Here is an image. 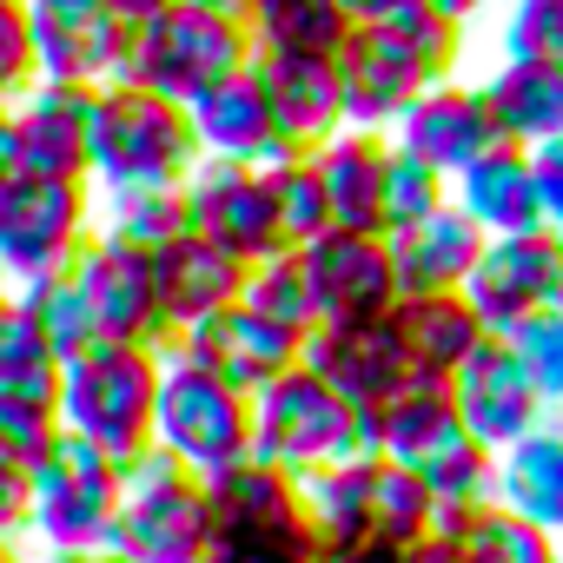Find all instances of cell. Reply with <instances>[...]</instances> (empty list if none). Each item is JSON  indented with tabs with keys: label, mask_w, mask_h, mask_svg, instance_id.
I'll return each mask as SVG.
<instances>
[{
	"label": "cell",
	"mask_w": 563,
	"mask_h": 563,
	"mask_svg": "<svg viewBox=\"0 0 563 563\" xmlns=\"http://www.w3.org/2000/svg\"><path fill=\"white\" fill-rule=\"evenodd\" d=\"M457 60H464V27L444 21L438 8L411 0L391 21H365L352 27V41L339 47V100H345V126L358 133H385L405 120V107L438 87V80H457Z\"/></svg>",
	"instance_id": "1"
},
{
	"label": "cell",
	"mask_w": 563,
	"mask_h": 563,
	"mask_svg": "<svg viewBox=\"0 0 563 563\" xmlns=\"http://www.w3.org/2000/svg\"><path fill=\"white\" fill-rule=\"evenodd\" d=\"M306 510L325 556H405L431 537V517H438L424 484L378 451H358L306 477Z\"/></svg>",
	"instance_id": "2"
},
{
	"label": "cell",
	"mask_w": 563,
	"mask_h": 563,
	"mask_svg": "<svg viewBox=\"0 0 563 563\" xmlns=\"http://www.w3.org/2000/svg\"><path fill=\"white\" fill-rule=\"evenodd\" d=\"M206 504H212L206 563H325L312 510H306V484L286 471L245 457L206 477Z\"/></svg>",
	"instance_id": "3"
},
{
	"label": "cell",
	"mask_w": 563,
	"mask_h": 563,
	"mask_svg": "<svg viewBox=\"0 0 563 563\" xmlns=\"http://www.w3.org/2000/svg\"><path fill=\"white\" fill-rule=\"evenodd\" d=\"M199 166V140L179 100L146 93L133 80H107L93 87V166L87 186L113 192V186H186V173Z\"/></svg>",
	"instance_id": "4"
},
{
	"label": "cell",
	"mask_w": 563,
	"mask_h": 563,
	"mask_svg": "<svg viewBox=\"0 0 563 563\" xmlns=\"http://www.w3.org/2000/svg\"><path fill=\"white\" fill-rule=\"evenodd\" d=\"M159 365H166V352H153V345H93V352L67 358L60 365V431L133 464L140 451H153Z\"/></svg>",
	"instance_id": "5"
},
{
	"label": "cell",
	"mask_w": 563,
	"mask_h": 563,
	"mask_svg": "<svg viewBox=\"0 0 563 563\" xmlns=\"http://www.w3.org/2000/svg\"><path fill=\"white\" fill-rule=\"evenodd\" d=\"M252 67V41H245V21L239 14H219V8H199V0H179L159 21L133 27L126 34V67L120 80L146 87V93H166V100H199L206 87L232 80Z\"/></svg>",
	"instance_id": "6"
},
{
	"label": "cell",
	"mask_w": 563,
	"mask_h": 563,
	"mask_svg": "<svg viewBox=\"0 0 563 563\" xmlns=\"http://www.w3.org/2000/svg\"><path fill=\"white\" fill-rule=\"evenodd\" d=\"M358 411L306 365L278 372L265 391H252V457L286 471V477H319L345 457H358Z\"/></svg>",
	"instance_id": "7"
},
{
	"label": "cell",
	"mask_w": 563,
	"mask_h": 563,
	"mask_svg": "<svg viewBox=\"0 0 563 563\" xmlns=\"http://www.w3.org/2000/svg\"><path fill=\"white\" fill-rule=\"evenodd\" d=\"M27 537L47 550H107L120 497H126V464L107 457L87 438H54V451L27 471Z\"/></svg>",
	"instance_id": "8"
},
{
	"label": "cell",
	"mask_w": 563,
	"mask_h": 563,
	"mask_svg": "<svg viewBox=\"0 0 563 563\" xmlns=\"http://www.w3.org/2000/svg\"><path fill=\"white\" fill-rule=\"evenodd\" d=\"M153 451H166L199 484L232 471V464H245L252 457V398L219 385L212 372L186 365L179 352H166L159 405H153Z\"/></svg>",
	"instance_id": "9"
},
{
	"label": "cell",
	"mask_w": 563,
	"mask_h": 563,
	"mask_svg": "<svg viewBox=\"0 0 563 563\" xmlns=\"http://www.w3.org/2000/svg\"><path fill=\"white\" fill-rule=\"evenodd\" d=\"M126 563H206L212 550V504L192 471H179L166 451H140L126 464V497L107 537Z\"/></svg>",
	"instance_id": "10"
},
{
	"label": "cell",
	"mask_w": 563,
	"mask_h": 563,
	"mask_svg": "<svg viewBox=\"0 0 563 563\" xmlns=\"http://www.w3.org/2000/svg\"><path fill=\"white\" fill-rule=\"evenodd\" d=\"M87 239H93V186L87 179L14 173L0 186V286L8 292L74 272Z\"/></svg>",
	"instance_id": "11"
},
{
	"label": "cell",
	"mask_w": 563,
	"mask_h": 563,
	"mask_svg": "<svg viewBox=\"0 0 563 563\" xmlns=\"http://www.w3.org/2000/svg\"><path fill=\"white\" fill-rule=\"evenodd\" d=\"M186 232L212 239L219 252H232L239 265H265L286 245V225H278V199L265 166H239V159H199L186 173Z\"/></svg>",
	"instance_id": "12"
},
{
	"label": "cell",
	"mask_w": 563,
	"mask_h": 563,
	"mask_svg": "<svg viewBox=\"0 0 563 563\" xmlns=\"http://www.w3.org/2000/svg\"><path fill=\"white\" fill-rule=\"evenodd\" d=\"M306 299H312V325H358V319H391L398 306V272H391V245L378 232H345L325 225L312 245L292 252Z\"/></svg>",
	"instance_id": "13"
},
{
	"label": "cell",
	"mask_w": 563,
	"mask_h": 563,
	"mask_svg": "<svg viewBox=\"0 0 563 563\" xmlns=\"http://www.w3.org/2000/svg\"><path fill=\"white\" fill-rule=\"evenodd\" d=\"M563 292V239L543 232H510V239H484L471 278H464V299L484 319L490 339L517 332L530 312H550Z\"/></svg>",
	"instance_id": "14"
},
{
	"label": "cell",
	"mask_w": 563,
	"mask_h": 563,
	"mask_svg": "<svg viewBox=\"0 0 563 563\" xmlns=\"http://www.w3.org/2000/svg\"><path fill=\"white\" fill-rule=\"evenodd\" d=\"M67 278L80 286V299H87V312H93V325H100V345H153V352L173 345V339H166V319H159L153 258H146V252H133V245L93 232V239L80 245V258H74Z\"/></svg>",
	"instance_id": "15"
},
{
	"label": "cell",
	"mask_w": 563,
	"mask_h": 563,
	"mask_svg": "<svg viewBox=\"0 0 563 563\" xmlns=\"http://www.w3.org/2000/svg\"><path fill=\"white\" fill-rule=\"evenodd\" d=\"M306 372H319L358 418H378L418 372L405 358V339L391 319H358V325H312L306 332V352H299Z\"/></svg>",
	"instance_id": "16"
},
{
	"label": "cell",
	"mask_w": 563,
	"mask_h": 563,
	"mask_svg": "<svg viewBox=\"0 0 563 563\" xmlns=\"http://www.w3.org/2000/svg\"><path fill=\"white\" fill-rule=\"evenodd\" d=\"M451 405L464 418V431L484 451H510L517 438H530L537 424H550V405L537 391V378L523 372V358L504 339H484L457 372H451Z\"/></svg>",
	"instance_id": "17"
},
{
	"label": "cell",
	"mask_w": 563,
	"mask_h": 563,
	"mask_svg": "<svg viewBox=\"0 0 563 563\" xmlns=\"http://www.w3.org/2000/svg\"><path fill=\"white\" fill-rule=\"evenodd\" d=\"M34 27L41 80L67 87H107L126 67V27L107 0H21Z\"/></svg>",
	"instance_id": "18"
},
{
	"label": "cell",
	"mask_w": 563,
	"mask_h": 563,
	"mask_svg": "<svg viewBox=\"0 0 563 563\" xmlns=\"http://www.w3.org/2000/svg\"><path fill=\"white\" fill-rule=\"evenodd\" d=\"M14 173L27 179H87L93 166V87L34 80L14 107Z\"/></svg>",
	"instance_id": "19"
},
{
	"label": "cell",
	"mask_w": 563,
	"mask_h": 563,
	"mask_svg": "<svg viewBox=\"0 0 563 563\" xmlns=\"http://www.w3.org/2000/svg\"><path fill=\"white\" fill-rule=\"evenodd\" d=\"M166 352H179L186 365H199V372H212L219 385H232V391L252 398V391H265L278 372L299 365L306 339L286 332V325H272V319H258V312H245V306H225V312L199 319L192 332H179Z\"/></svg>",
	"instance_id": "20"
},
{
	"label": "cell",
	"mask_w": 563,
	"mask_h": 563,
	"mask_svg": "<svg viewBox=\"0 0 563 563\" xmlns=\"http://www.w3.org/2000/svg\"><path fill=\"white\" fill-rule=\"evenodd\" d=\"M391 146L411 153V159H424L431 173L457 179L471 159H484V153L497 146V120H490V107H484V87H471V80H438V87H424V93L405 107V120L391 126Z\"/></svg>",
	"instance_id": "21"
},
{
	"label": "cell",
	"mask_w": 563,
	"mask_h": 563,
	"mask_svg": "<svg viewBox=\"0 0 563 563\" xmlns=\"http://www.w3.org/2000/svg\"><path fill=\"white\" fill-rule=\"evenodd\" d=\"M252 80L272 107V126L292 153H319L332 133H345L339 67L319 54H252Z\"/></svg>",
	"instance_id": "22"
},
{
	"label": "cell",
	"mask_w": 563,
	"mask_h": 563,
	"mask_svg": "<svg viewBox=\"0 0 563 563\" xmlns=\"http://www.w3.org/2000/svg\"><path fill=\"white\" fill-rule=\"evenodd\" d=\"M153 292H159L166 339H179V332H192L199 319L239 306V292H245V265H239L232 252H219L212 239L186 232V239H173L166 252H153Z\"/></svg>",
	"instance_id": "23"
},
{
	"label": "cell",
	"mask_w": 563,
	"mask_h": 563,
	"mask_svg": "<svg viewBox=\"0 0 563 563\" xmlns=\"http://www.w3.org/2000/svg\"><path fill=\"white\" fill-rule=\"evenodd\" d=\"M186 120H192V140H199V159H239V166L292 159V146L272 126V107H265L252 67L219 80V87H206L199 100H186Z\"/></svg>",
	"instance_id": "24"
},
{
	"label": "cell",
	"mask_w": 563,
	"mask_h": 563,
	"mask_svg": "<svg viewBox=\"0 0 563 563\" xmlns=\"http://www.w3.org/2000/svg\"><path fill=\"white\" fill-rule=\"evenodd\" d=\"M451 206L484 232V239H510V232H543V199H537V173L530 153L497 140L484 159H471L451 179Z\"/></svg>",
	"instance_id": "25"
},
{
	"label": "cell",
	"mask_w": 563,
	"mask_h": 563,
	"mask_svg": "<svg viewBox=\"0 0 563 563\" xmlns=\"http://www.w3.org/2000/svg\"><path fill=\"white\" fill-rule=\"evenodd\" d=\"M385 245H391V272H398V299H411V292H464V278H471V265L484 252V232L457 206H438L418 225L385 232Z\"/></svg>",
	"instance_id": "26"
},
{
	"label": "cell",
	"mask_w": 563,
	"mask_h": 563,
	"mask_svg": "<svg viewBox=\"0 0 563 563\" xmlns=\"http://www.w3.org/2000/svg\"><path fill=\"white\" fill-rule=\"evenodd\" d=\"M319 186H325V206H332V225L345 232H378L385 239V173H391V140L385 133H332L319 153Z\"/></svg>",
	"instance_id": "27"
},
{
	"label": "cell",
	"mask_w": 563,
	"mask_h": 563,
	"mask_svg": "<svg viewBox=\"0 0 563 563\" xmlns=\"http://www.w3.org/2000/svg\"><path fill=\"white\" fill-rule=\"evenodd\" d=\"M477 87L497 120V140L523 153L543 140H563V67L556 60H497Z\"/></svg>",
	"instance_id": "28"
},
{
	"label": "cell",
	"mask_w": 563,
	"mask_h": 563,
	"mask_svg": "<svg viewBox=\"0 0 563 563\" xmlns=\"http://www.w3.org/2000/svg\"><path fill=\"white\" fill-rule=\"evenodd\" d=\"M391 325H398V339H405L411 372H424V378H451V372L490 339L464 292H411V299L391 306Z\"/></svg>",
	"instance_id": "29"
},
{
	"label": "cell",
	"mask_w": 563,
	"mask_h": 563,
	"mask_svg": "<svg viewBox=\"0 0 563 563\" xmlns=\"http://www.w3.org/2000/svg\"><path fill=\"white\" fill-rule=\"evenodd\" d=\"M497 504L523 523L563 537V424H537L510 451H497Z\"/></svg>",
	"instance_id": "30"
},
{
	"label": "cell",
	"mask_w": 563,
	"mask_h": 563,
	"mask_svg": "<svg viewBox=\"0 0 563 563\" xmlns=\"http://www.w3.org/2000/svg\"><path fill=\"white\" fill-rule=\"evenodd\" d=\"M431 530L451 543L457 563H563L556 537L523 523L504 504H477V510H438Z\"/></svg>",
	"instance_id": "31"
},
{
	"label": "cell",
	"mask_w": 563,
	"mask_h": 563,
	"mask_svg": "<svg viewBox=\"0 0 563 563\" xmlns=\"http://www.w3.org/2000/svg\"><path fill=\"white\" fill-rule=\"evenodd\" d=\"M245 41L252 54H319L339 60L352 41V14L339 0H245Z\"/></svg>",
	"instance_id": "32"
},
{
	"label": "cell",
	"mask_w": 563,
	"mask_h": 563,
	"mask_svg": "<svg viewBox=\"0 0 563 563\" xmlns=\"http://www.w3.org/2000/svg\"><path fill=\"white\" fill-rule=\"evenodd\" d=\"M93 232L133 245V252H166L173 239H186V192L179 186H113L93 192Z\"/></svg>",
	"instance_id": "33"
},
{
	"label": "cell",
	"mask_w": 563,
	"mask_h": 563,
	"mask_svg": "<svg viewBox=\"0 0 563 563\" xmlns=\"http://www.w3.org/2000/svg\"><path fill=\"white\" fill-rule=\"evenodd\" d=\"M60 352L41 339V325L14 306L8 332H0V405H27V411H60Z\"/></svg>",
	"instance_id": "34"
},
{
	"label": "cell",
	"mask_w": 563,
	"mask_h": 563,
	"mask_svg": "<svg viewBox=\"0 0 563 563\" xmlns=\"http://www.w3.org/2000/svg\"><path fill=\"white\" fill-rule=\"evenodd\" d=\"M14 306L41 325V339H47L60 358H80V352L100 345V325H93V312H87V299H80V286H74L67 272H60V278H41V286H21Z\"/></svg>",
	"instance_id": "35"
},
{
	"label": "cell",
	"mask_w": 563,
	"mask_h": 563,
	"mask_svg": "<svg viewBox=\"0 0 563 563\" xmlns=\"http://www.w3.org/2000/svg\"><path fill=\"white\" fill-rule=\"evenodd\" d=\"M272 179V199H278V225H286V245H312L325 225H332V206H325V186H319V166L312 153H292V159H278L265 166Z\"/></svg>",
	"instance_id": "36"
},
{
	"label": "cell",
	"mask_w": 563,
	"mask_h": 563,
	"mask_svg": "<svg viewBox=\"0 0 563 563\" xmlns=\"http://www.w3.org/2000/svg\"><path fill=\"white\" fill-rule=\"evenodd\" d=\"M245 312L272 319V325H286V332H312V299H306V278H299V258L292 252H278L265 265H245V292H239Z\"/></svg>",
	"instance_id": "37"
},
{
	"label": "cell",
	"mask_w": 563,
	"mask_h": 563,
	"mask_svg": "<svg viewBox=\"0 0 563 563\" xmlns=\"http://www.w3.org/2000/svg\"><path fill=\"white\" fill-rule=\"evenodd\" d=\"M438 206H451V179L431 173L424 159H411V153L391 146V173H385V232L418 225V219L438 212Z\"/></svg>",
	"instance_id": "38"
},
{
	"label": "cell",
	"mask_w": 563,
	"mask_h": 563,
	"mask_svg": "<svg viewBox=\"0 0 563 563\" xmlns=\"http://www.w3.org/2000/svg\"><path fill=\"white\" fill-rule=\"evenodd\" d=\"M504 345L523 358V372L537 378L543 405H563V312H530L517 332H504Z\"/></svg>",
	"instance_id": "39"
},
{
	"label": "cell",
	"mask_w": 563,
	"mask_h": 563,
	"mask_svg": "<svg viewBox=\"0 0 563 563\" xmlns=\"http://www.w3.org/2000/svg\"><path fill=\"white\" fill-rule=\"evenodd\" d=\"M504 60H556L563 67V0H510Z\"/></svg>",
	"instance_id": "40"
},
{
	"label": "cell",
	"mask_w": 563,
	"mask_h": 563,
	"mask_svg": "<svg viewBox=\"0 0 563 563\" xmlns=\"http://www.w3.org/2000/svg\"><path fill=\"white\" fill-rule=\"evenodd\" d=\"M34 80H41V60H34L27 8L21 0H0V107H14Z\"/></svg>",
	"instance_id": "41"
},
{
	"label": "cell",
	"mask_w": 563,
	"mask_h": 563,
	"mask_svg": "<svg viewBox=\"0 0 563 563\" xmlns=\"http://www.w3.org/2000/svg\"><path fill=\"white\" fill-rule=\"evenodd\" d=\"M27 471L0 457V550H21L27 543Z\"/></svg>",
	"instance_id": "42"
},
{
	"label": "cell",
	"mask_w": 563,
	"mask_h": 563,
	"mask_svg": "<svg viewBox=\"0 0 563 563\" xmlns=\"http://www.w3.org/2000/svg\"><path fill=\"white\" fill-rule=\"evenodd\" d=\"M530 173H537V199H543V225L563 232V140L530 146Z\"/></svg>",
	"instance_id": "43"
},
{
	"label": "cell",
	"mask_w": 563,
	"mask_h": 563,
	"mask_svg": "<svg viewBox=\"0 0 563 563\" xmlns=\"http://www.w3.org/2000/svg\"><path fill=\"white\" fill-rule=\"evenodd\" d=\"M107 8L120 14V27L133 34V27H146V21H159L166 8H179V0H107Z\"/></svg>",
	"instance_id": "44"
},
{
	"label": "cell",
	"mask_w": 563,
	"mask_h": 563,
	"mask_svg": "<svg viewBox=\"0 0 563 563\" xmlns=\"http://www.w3.org/2000/svg\"><path fill=\"white\" fill-rule=\"evenodd\" d=\"M339 8L352 14V27H365V21H391L398 8H411V0H339Z\"/></svg>",
	"instance_id": "45"
},
{
	"label": "cell",
	"mask_w": 563,
	"mask_h": 563,
	"mask_svg": "<svg viewBox=\"0 0 563 563\" xmlns=\"http://www.w3.org/2000/svg\"><path fill=\"white\" fill-rule=\"evenodd\" d=\"M424 8H438L444 21H457V27H471L477 14H490V8H497V0H424Z\"/></svg>",
	"instance_id": "46"
},
{
	"label": "cell",
	"mask_w": 563,
	"mask_h": 563,
	"mask_svg": "<svg viewBox=\"0 0 563 563\" xmlns=\"http://www.w3.org/2000/svg\"><path fill=\"white\" fill-rule=\"evenodd\" d=\"M41 563H126V556H113V550H47Z\"/></svg>",
	"instance_id": "47"
},
{
	"label": "cell",
	"mask_w": 563,
	"mask_h": 563,
	"mask_svg": "<svg viewBox=\"0 0 563 563\" xmlns=\"http://www.w3.org/2000/svg\"><path fill=\"white\" fill-rule=\"evenodd\" d=\"M14 179V126H8V107H0V186Z\"/></svg>",
	"instance_id": "48"
},
{
	"label": "cell",
	"mask_w": 563,
	"mask_h": 563,
	"mask_svg": "<svg viewBox=\"0 0 563 563\" xmlns=\"http://www.w3.org/2000/svg\"><path fill=\"white\" fill-rule=\"evenodd\" d=\"M199 8H219V14H245V0H199Z\"/></svg>",
	"instance_id": "49"
},
{
	"label": "cell",
	"mask_w": 563,
	"mask_h": 563,
	"mask_svg": "<svg viewBox=\"0 0 563 563\" xmlns=\"http://www.w3.org/2000/svg\"><path fill=\"white\" fill-rule=\"evenodd\" d=\"M8 312H14V292H8V286H0V332H8Z\"/></svg>",
	"instance_id": "50"
},
{
	"label": "cell",
	"mask_w": 563,
	"mask_h": 563,
	"mask_svg": "<svg viewBox=\"0 0 563 563\" xmlns=\"http://www.w3.org/2000/svg\"><path fill=\"white\" fill-rule=\"evenodd\" d=\"M325 563H398V556H325Z\"/></svg>",
	"instance_id": "51"
},
{
	"label": "cell",
	"mask_w": 563,
	"mask_h": 563,
	"mask_svg": "<svg viewBox=\"0 0 563 563\" xmlns=\"http://www.w3.org/2000/svg\"><path fill=\"white\" fill-rule=\"evenodd\" d=\"M0 563H34V556H21V550H0Z\"/></svg>",
	"instance_id": "52"
},
{
	"label": "cell",
	"mask_w": 563,
	"mask_h": 563,
	"mask_svg": "<svg viewBox=\"0 0 563 563\" xmlns=\"http://www.w3.org/2000/svg\"><path fill=\"white\" fill-rule=\"evenodd\" d=\"M550 312H563V292H556V306H550Z\"/></svg>",
	"instance_id": "53"
}]
</instances>
